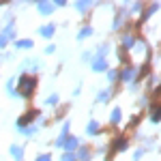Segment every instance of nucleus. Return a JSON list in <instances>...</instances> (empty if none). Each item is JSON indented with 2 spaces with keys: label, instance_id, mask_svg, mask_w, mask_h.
Instances as JSON below:
<instances>
[{
  "label": "nucleus",
  "instance_id": "1",
  "mask_svg": "<svg viewBox=\"0 0 161 161\" xmlns=\"http://www.w3.org/2000/svg\"><path fill=\"white\" fill-rule=\"evenodd\" d=\"M32 86H35V80H32V77H22V82H19V92H22V95H30Z\"/></svg>",
  "mask_w": 161,
  "mask_h": 161
},
{
  "label": "nucleus",
  "instance_id": "2",
  "mask_svg": "<svg viewBox=\"0 0 161 161\" xmlns=\"http://www.w3.org/2000/svg\"><path fill=\"white\" fill-rule=\"evenodd\" d=\"M11 153L15 155V159H22V155H24V150L19 148V146H13V148H11Z\"/></svg>",
  "mask_w": 161,
  "mask_h": 161
},
{
  "label": "nucleus",
  "instance_id": "3",
  "mask_svg": "<svg viewBox=\"0 0 161 161\" xmlns=\"http://www.w3.org/2000/svg\"><path fill=\"white\" fill-rule=\"evenodd\" d=\"M133 77V69H125V73H123V80L127 82V80H131Z\"/></svg>",
  "mask_w": 161,
  "mask_h": 161
},
{
  "label": "nucleus",
  "instance_id": "4",
  "mask_svg": "<svg viewBox=\"0 0 161 161\" xmlns=\"http://www.w3.org/2000/svg\"><path fill=\"white\" fill-rule=\"evenodd\" d=\"M41 32H43L45 37H50L52 32H54V28H52V26H45V28H41Z\"/></svg>",
  "mask_w": 161,
  "mask_h": 161
},
{
  "label": "nucleus",
  "instance_id": "5",
  "mask_svg": "<svg viewBox=\"0 0 161 161\" xmlns=\"http://www.w3.org/2000/svg\"><path fill=\"white\" fill-rule=\"evenodd\" d=\"M92 67H95V69H103V67H105V62L101 60V58H97V60H95V64H92Z\"/></svg>",
  "mask_w": 161,
  "mask_h": 161
},
{
  "label": "nucleus",
  "instance_id": "6",
  "mask_svg": "<svg viewBox=\"0 0 161 161\" xmlns=\"http://www.w3.org/2000/svg\"><path fill=\"white\" fill-rule=\"evenodd\" d=\"M39 9H41V11H43V13H50V11H52V7H50V4H41Z\"/></svg>",
  "mask_w": 161,
  "mask_h": 161
},
{
  "label": "nucleus",
  "instance_id": "7",
  "mask_svg": "<svg viewBox=\"0 0 161 161\" xmlns=\"http://www.w3.org/2000/svg\"><path fill=\"white\" fill-rule=\"evenodd\" d=\"M90 32H92V30H90V28H84V30H82V32H80V39H84V37H86V35H90Z\"/></svg>",
  "mask_w": 161,
  "mask_h": 161
},
{
  "label": "nucleus",
  "instance_id": "8",
  "mask_svg": "<svg viewBox=\"0 0 161 161\" xmlns=\"http://www.w3.org/2000/svg\"><path fill=\"white\" fill-rule=\"evenodd\" d=\"M112 118H114V123H118V118H120V112L114 110V114H112Z\"/></svg>",
  "mask_w": 161,
  "mask_h": 161
},
{
  "label": "nucleus",
  "instance_id": "9",
  "mask_svg": "<svg viewBox=\"0 0 161 161\" xmlns=\"http://www.w3.org/2000/svg\"><path fill=\"white\" fill-rule=\"evenodd\" d=\"M17 45H19V47H30V45H32V43H30V41H19V43H17Z\"/></svg>",
  "mask_w": 161,
  "mask_h": 161
},
{
  "label": "nucleus",
  "instance_id": "10",
  "mask_svg": "<svg viewBox=\"0 0 161 161\" xmlns=\"http://www.w3.org/2000/svg\"><path fill=\"white\" fill-rule=\"evenodd\" d=\"M125 45H127V47H129V45H133V39H131V37H125Z\"/></svg>",
  "mask_w": 161,
  "mask_h": 161
},
{
  "label": "nucleus",
  "instance_id": "11",
  "mask_svg": "<svg viewBox=\"0 0 161 161\" xmlns=\"http://www.w3.org/2000/svg\"><path fill=\"white\" fill-rule=\"evenodd\" d=\"M75 146H77V142H75V140H71V142H67V148H75Z\"/></svg>",
  "mask_w": 161,
  "mask_h": 161
},
{
  "label": "nucleus",
  "instance_id": "12",
  "mask_svg": "<svg viewBox=\"0 0 161 161\" xmlns=\"http://www.w3.org/2000/svg\"><path fill=\"white\" fill-rule=\"evenodd\" d=\"M37 161H50V157H47V155H43V157H39Z\"/></svg>",
  "mask_w": 161,
  "mask_h": 161
},
{
  "label": "nucleus",
  "instance_id": "13",
  "mask_svg": "<svg viewBox=\"0 0 161 161\" xmlns=\"http://www.w3.org/2000/svg\"><path fill=\"white\" fill-rule=\"evenodd\" d=\"M4 41H7V37H2V35H0V47L4 45Z\"/></svg>",
  "mask_w": 161,
  "mask_h": 161
}]
</instances>
